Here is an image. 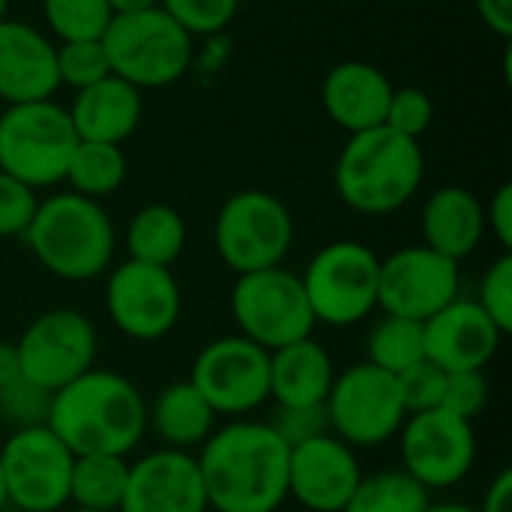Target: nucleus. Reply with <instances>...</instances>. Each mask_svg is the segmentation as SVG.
<instances>
[{
    "label": "nucleus",
    "instance_id": "9",
    "mask_svg": "<svg viewBox=\"0 0 512 512\" xmlns=\"http://www.w3.org/2000/svg\"><path fill=\"white\" fill-rule=\"evenodd\" d=\"M231 315L240 336L264 351L306 339L315 330V315L309 309L303 282L285 267L237 276L231 288Z\"/></svg>",
    "mask_w": 512,
    "mask_h": 512
},
{
    "label": "nucleus",
    "instance_id": "1",
    "mask_svg": "<svg viewBox=\"0 0 512 512\" xmlns=\"http://www.w3.org/2000/svg\"><path fill=\"white\" fill-rule=\"evenodd\" d=\"M291 450L267 423L231 420L216 429L198 459L207 507L216 512H276L288 501Z\"/></svg>",
    "mask_w": 512,
    "mask_h": 512
},
{
    "label": "nucleus",
    "instance_id": "23",
    "mask_svg": "<svg viewBox=\"0 0 512 512\" xmlns=\"http://www.w3.org/2000/svg\"><path fill=\"white\" fill-rule=\"evenodd\" d=\"M66 111L81 141L123 144L138 129L144 102H141L138 87H132L129 81L117 75H108L78 90Z\"/></svg>",
    "mask_w": 512,
    "mask_h": 512
},
{
    "label": "nucleus",
    "instance_id": "15",
    "mask_svg": "<svg viewBox=\"0 0 512 512\" xmlns=\"http://www.w3.org/2000/svg\"><path fill=\"white\" fill-rule=\"evenodd\" d=\"M399 435L402 471L429 492L462 483L477 462L474 426L444 408L411 414Z\"/></svg>",
    "mask_w": 512,
    "mask_h": 512
},
{
    "label": "nucleus",
    "instance_id": "25",
    "mask_svg": "<svg viewBox=\"0 0 512 512\" xmlns=\"http://www.w3.org/2000/svg\"><path fill=\"white\" fill-rule=\"evenodd\" d=\"M213 423H216L213 408L189 384V378L162 387L153 405H147V429H153L162 447L168 450L189 453L201 447L213 435Z\"/></svg>",
    "mask_w": 512,
    "mask_h": 512
},
{
    "label": "nucleus",
    "instance_id": "13",
    "mask_svg": "<svg viewBox=\"0 0 512 512\" xmlns=\"http://www.w3.org/2000/svg\"><path fill=\"white\" fill-rule=\"evenodd\" d=\"M96 327L78 309H48L36 315L18 336L21 378L57 393L96 363Z\"/></svg>",
    "mask_w": 512,
    "mask_h": 512
},
{
    "label": "nucleus",
    "instance_id": "10",
    "mask_svg": "<svg viewBox=\"0 0 512 512\" xmlns=\"http://www.w3.org/2000/svg\"><path fill=\"white\" fill-rule=\"evenodd\" d=\"M324 411L330 435L348 447H381L408 420L396 375L372 363H357L336 375Z\"/></svg>",
    "mask_w": 512,
    "mask_h": 512
},
{
    "label": "nucleus",
    "instance_id": "31",
    "mask_svg": "<svg viewBox=\"0 0 512 512\" xmlns=\"http://www.w3.org/2000/svg\"><path fill=\"white\" fill-rule=\"evenodd\" d=\"M42 15L60 42L102 39L114 18L108 0H42Z\"/></svg>",
    "mask_w": 512,
    "mask_h": 512
},
{
    "label": "nucleus",
    "instance_id": "14",
    "mask_svg": "<svg viewBox=\"0 0 512 512\" xmlns=\"http://www.w3.org/2000/svg\"><path fill=\"white\" fill-rule=\"evenodd\" d=\"M105 309L123 336L135 342H156L177 327L183 297L171 267H153L129 258L108 276Z\"/></svg>",
    "mask_w": 512,
    "mask_h": 512
},
{
    "label": "nucleus",
    "instance_id": "36",
    "mask_svg": "<svg viewBox=\"0 0 512 512\" xmlns=\"http://www.w3.org/2000/svg\"><path fill=\"white\" fill-rule=\"evenodd\" d=\"M396 384H399V396H402L405 414L411 417V414H423V411L441 408L447 372L438 369L429 360H420L417 366H411L402 375H396Z\"/></svg>",
    "mask_w": 512,
    "mask_h": 512
},
{
    "label": "nucleus",
    "instance_id": "11",
    "mask_svg": "<svg viewBox=\"0 0 512 512\" xmlns=\"http://www.w3.org/2000/svg\"><path fill=\"white\" fill-rule=\"evenodd\" d=\"M75 453L48 429H15L0 447L6 507L21 512H57L69 504Z\"/></svg>",
    "mask_w": 512,
    "mask_h": 512
},
{
    "label": "nucleus",
    "instance_id": "18",
    "mask_svg": "<svg viewBox=\"0 0 512 512\" xmlns=\"http://www.w3.org/2000/svg\"><path fill=\"white\" fill-rule=\"evenodd\" d=\"M198 459L183 450H153L129 465L117 512H207Z\"/></svg>",
    "mask_w": 512,
    "mask_h": 512
},
{
    "label": "nucleus",
    "instance_id": "6",
    "mask_svg": "<svg viewBox=\"0 0 512 512\" xmlns=\"http://www.w3.org/2000/svg\"><path fill=\"white\" fill-rule=\"evenodd\" d=\"M75 144L69 111L54 99L6 105L0 114V171L30 189L63 183Z\"/></svg>",
    "mask_w": 512,
    "mask_h": 512
},
{
    "label": "nucleus",
    "instance_id": "49",
    "mask_svg": "<svg viewBox=\"0 0 512 512\" xmlns=\"http://www.w3.org/2000/svg\"><path fill=\"white\" fill-rule=\"evenodd\" d=\"M69 512H105V510H81V507H72Z\"/></svg>",
    "mask_w": 512,
    "mask_h": 512
},
{
    "label": "nucleus",
    "instance_id": "29",
    "mask_svg": "<svg viewBox=\"0 0 512 512\" xmlns=\"http://www.w3.org/2000/svg\"><path fill=\"white\" fill-rule=\"evenodd\" d=\"M426 360V345H423V321L399 318V315H384L381 321L372 324L366 336V363L402 375L405 369L417 366Z\"/></svg>",
    "mask_w": 512,
    "mask_h": 512
},
{
    "label": "nucleus",
    "instance_id": "47",
    "mask_svg": "<svg viewBox=\"0 0 512 512\" xmlns=\"http://www.w3.org/2000/svg\"><path fill=\"white\" fill-rule=\"evenodd\" d=\"M6 510V492H3V474H0V512Z\"/></svg>",
    "mask_w": 512,
    "mask_h": 512
},
{
    "label": "nucleus",
    "instance_id": "4",
    "mask_svg": "<svg viewBox=\"0 0 512 512\" xmlns=\"http://www.w3.org/2000/svg\"><path fill=\"white\" fill-rule=\"evenodd\" d=\"M24 243L51 276L90 282L108 270L117 234L99 201L75 192H57L39 201L24 231Z\"/></svg>",
    "mask_w": 512,
    "mask_h": 512
},
{
    "label": "nucleus",
    "instance_id": "45",
    "mask_svg": "<svg viewBox=\"0 0 512 512\" xmlns=\"http://www.w3.org/2000/svg\"><path fill=\"white\" fill-rule=\"evenodd\" d=\"M114 15H129V12H141V9H153L159 6V0H108Z\"/></svg>",
    "mask_w": 512,
    "mask_h": 512
},
{
    "label": "nucleus",
    "instance_id": "42",
    "mask_svg": "<svg viewBox=\"0 0 512 512\" xmlns=\"http://www.w3.org/2000/svg\"><path fill=\"white\" fill-rule=\"evenodd\" d=\"M480 21L501 39L512 36V0H474Z\"/></svg>",
    "mask_w": 512,
    "mask_h": 512
},
{
    "label": "nucleus",
    "instance_id": "2",
    "mask_svg": "<svg viewBox=\"0 0 512 512\" xmlns=\"http://www.w3.org/2000/svg\"><path fill=\"white\" fill-rule=\"evenodd\" d=\"M48 429L75 456H129L147 432V402L129 378L93 366L54 393Z\"/></svg>",
    "mask_w": 512,
    "mask_h": 512
},
{
    "label": "nucleus",
    "instance_id": "43",
    "mask_svg": "<svg viewBox=\"0 0 512 512\" xmlns=\"http://www.w3.org/2000/svg\"><path fill=\"white\" fill-rule=\"evenodd\" d=\"M477 512H512V471H501L489 483V492L483 495Z\"/></svg>",
    "mask_w": 512,
    "mask_h": 512
},
{
    "label": "nucleus",
    "instance_id": "37",
    "mask_svg": "<svg viewBox=\"0 0 512 512\" xmlns=\"http://www.w3.org/2000/svg\"><path fill=\"white\" fill-rule=\"evenodd\" d=\"M276 438L294 450L312 438H321V435H330V423H327V411L324 405H309V408H297V405H276L270 423H267Z\"/></svg>",
    "mask_w": 512,
    "mask_h": 512
},
{
    "label": "nucleus",
    "instance_id": "41",
    "mask_svg": "<svg viewBox=\"0 0 512 512\" xmlns=\"http://www.w3.org/2000/svg\"><path fill=\"white\" fill-rule=\"evenodd\" d=\"M486 231L495 234V240L501 243L504 252L512 249V186L504 183L498 186V192L492 195L489 207H486Z\"/></svg>",
    "mask_w": 512,
    "mask_h": 512
},
{
    "label": "nucleus",
    "instance_id": "39",
    "mask_svg": "<svg viewBox=\"0 0 512 512\" xmlns=\"http://www.w3.org/2000/svg\"><path fill=\"white\" fill-rule=\"evenodd\" d=\"M489 405V381L486 372H447V384H444V399L441 408L462 417V420H474L486 411Z\"/></svg>",
    "mask_w": 512,
    "mask_h": 512
},
{
    "label": "nucleus",
    "instance_id": "3",
    "mask_svg": "<svg viewBox=\"0 0 512 512\" xmlns=\"http://www.w3.org/2000/svg\"><path fill=\"white\" fill-rule=\"evenodd\" d=\"M426 174L420 141L387 126L354 132L333 171L336 195L345 207L366 216H387L405 207Z\"/></svg>",
    "mask_w": 512,
    "mask_h": 512
},
{
    "label": "nucleus",
    "instance_id": "24",
    "mask_svg": "<svg viewBox=\"0 0 512 512\" xmlns=\"http://www.w3.org/2000/svg\"><path fill=\"white\" fill-rule=\"evenodd\" d=\"M333 378V360L312 336L270 351V399L276 405H324Z\"/></svg>",
    "mask_w": 512,
    "mask_h": 512
},
{
    "label": "nucleus",
    "instance_id": "8",
    "mask_svg": "<svg viewBox=\"0 0 512 512\" xmlns=\"http://www.w3.org/2000/svg\"><path fill=\"white\" fill-rule=\"evenodd\" d=\"M294 243V219L282 198L264 189L234 192L216 213L213 246L237 276L282 267Z\"/></svg>",
    "mask_w": 512,
    "mask_h": 512
},
{
    "label": "nucleus",
    "instance_id": "34",
    "mask_svg": "<svg viewBox=\"0 0 512 512\" xmlns=\"http://www.w3.org/2000/svg\"><path fill=\"white\" fill-rule=\"evenodd\" d=\"M159 6L189 36H213L234 21L240 0H159Z\"/></svg>",
    "mask_w": 512,
    "mask_h": 512
},
{
    "label": "nucleus",
    "instance_id": "32",
    "mask_svg": "<svg viewBox=\"0 0 512 512\" xmlns=\"http://www.w3.org/2000/svg\"><path fill=\"white\" fill-rule=\"evenodd\" d=\"M54 63H57V81L72 87L75 93L111 75V63L102 39L60 42L54 45Z\"/></svg>",
    "mask_w": 512,
    "mask_h": 512
},
{
    "label": "nucleus",
    "instance_id": "26",
    "mask_svg": "<svg viewBox=\"0 0 512 512\" xmlns=\"http://www.w3.org/2000/svg\"><path fill=\"white\" fill-rule=\"evenodd\" d=\"M126 249L132 261L171 267L186 249V222L171 204H144L129 228H126Z\"/></svg>",
    "mask_w": 512,
    "mask_h": 512
},
{
    "label": "nucleus",
    "instance_id": "21",
    "mask_svg": "<svg viewBox=\"0 0 512 512\" xmlns=\"http://www.w3.org/2000/svg\"><path fill=\"white\" fill-rule=\"evenodd\" d=\"M393 81L366 60L336 63L321 84V105L327 117L348 135L384 126Z\"/></svg>",
    "mask_w": 512,
    "mask_h": 512
},
{
    "label": "nucleus",
    "instance_id": "28",
    "mask_svg": "<svg viewBox=\"0 0 512 512\" xmlns=\"http://www.w3.org/2000/svg\"><path fill=\"white\" fill-rule=\"evenodd\" d=\"M129 480L126 456H75L69 480V504L81 510L117 512Z\"/></svg>",
    "mask_w": 512,
    "mask_h": 512
},
{
    "label": "nucleus",
    "instance_id": "16",
    "mask_svg": "<svg viewBox=\"0 0 512 512\" xmlns=\"http://www.w3.org/2000/svg\"><path fill=\"white\" fill-rule=\"evenodd\" d=\"M459 264L429 246H402L381 258L378 309L411 321H429L459 297Z\"/></svg>",
    "mask_w": 512,
    "mask_h": 512
},
{
    "label": "nucleus",
    "instance_id": "40",
    "mask_svg": "<svg viewBox=\"0 0 512 512\" xmlns=\"http://www.w3.org/2000/svg\"><path fill=\"white\" fill-rule=\"evenodd\" d=\"M36 207H39L36 189L0 171V240L24 237Z\"/></svg>",
    "mask_w": 512,
    "mask_h": 512
},
{
    "label": "nucleus",
    "instance_id": "38",
    "mask_svg": "<svg viewBox=\"0 0 512 512\" xmlns=\"http://www.w3.org/2000/svg\"><path fill=\"white\" fill-rule=\"evenodd\" d=\"M480 309L498 324V330L507 336L512 333V252H504L483 276L480 294H477Z\"/></svg>",
    "mask_w": 512,
    "mask_h": 512
},
{
    "label": "nucleus",
    "instance_id": "5",
    "mask_svg": "<svg viewBox=\"0 0 512 512\" xmlns=\"http://www.w3.org/2000/svg\"><path fill=\"white\" fill-rule=\"evenodd\" d=\"M111 75L138 90H156L180 81L192 63V36L162 9L114 15L102 33Z\"/></svg>",
    "mask_w": 512,
    "mask_h": 512
},
{
    "label": "nucleus",
    "instance_id": "35",
    "mask_svg": "<svg viewBox=\"0 0 512 512\" xmlns=\"http://www.w3.org/2000/svg\"><path fill=\"white\" fill-rule=\"evenodd\" d=\"M432 117H435V102L423 87H393L384 117L387 129L420 141V135L432 126Z\"/></svg>",
    "mask_w": 512,
    "mask_h": 512
},
{
    "label": "nucleus",
    "instance_id": "19",
    "mask_svg": "<svg viewBox=\"0 0 512 512\" xmlns=\"http://www.w3.org/2000/svg\"><path fill=\"white\" fill-rule=\"evenodd\" d=\"M501 342L504 333L477 300L456 297L450 306L423 321L426 360L444 372H483L495 360Z\"/></svg>",
    "mask_w": 512,
    "mask_h": 512
},
{
    "label": "nucleus",
    "instance_id": "12",
    "mask_svg": "<svg viewBox=\"0 0 512 512\" xmlns=\"http://www.w3.org/2000/svg\"><path fill=\"white\" fill-rule=\"evenodd\" d=\"M189 384L216 417L240 420L270 402V351L240 333L213 339L195 354Z\"/></svg>",
    "mask_w": 512,
    "mask_h": 512
},
{
    "label": "nucleus",
    "instance_id": "30",
    "mask_svg": "<svg viewBox=\"0 0 512 512\" xmlns=\"http://www.w3.org/2000/svg\"><path fill=\"white\" fill-rule=\"evenodd\" d=\"M429 504V489L399 468L363 477L342 512H426Z\"/></svg>",
    "mask_w": 512,
    "mask_h": 512
},
{
    "label": "nucleus",
    "instance_id": "46",
    "mask_svg": "<svg viewBox=\"0 0 512 512\" xmlns=\"http://www.w3.org/2000/svg\"><path fill=\"white\" fill-rule=\"evenodd\" d=\"M426 512H477V507H468V504L447 501V504H429V510Z\"/></svg>",
    "mask_w": 512,
    "mask_h": 512
},
{
    "label": "nucleus",
    "instance_id": "33",
    "mask_svg": "<svg viewBox=\"0 0 512 512\" xmlns=\"http://www.w3.org/2000/svg\"><path fill=\"white\" fill-rule=\"evenodd\" d=\"M51 399L54 393L30 384L27 378L12 381L9 387L0 390V420L15 429H33V426H48L51 414Z\"/></svg>",
    "mask_w": 512,
    "mask_h": 512
},
{
    "label": "nucleus",
    "instance_id": "22",
    "mask_svg": "<svg viewBox=\"0 0 512 512\" xmlns=\"http://www.w3.org/2000/svg\"><path fill=\"white\" fill-rule=\"evenodd\" d=\"M423 246L462 264L471 258L486 237V207L462 186H444L429 195L420 213Z\"/></svg>",
    "mask_w": 512,
    "mask_h": 512
},
{
    "label": "nucleus",
    "instance_id": "48",
    "mask_svg": "<svg viewBox=\"0 0 512 512\" xmlns=\"http://www.w3.org/2000/svg\"><path fill=\"white\" fill-rule=\"evenodd\" d=\"M6 9H9V0H0V21H6Z\"/></svg>",
    "mask_w": 512,
    "mask_h": 512
},
{
    "label": "nucleus",
    "instance_id": "44",
    "mask_svg": "<svg viewBox=\"0 0 512 512\" xmlns=\"http://www.w3.org/2000/svg\"><path fill=\"white\" fill-rule=\"evenodd\" d=\"M21 378V363H18V348L15 342L0 339V390L9 387L12 381Z\"/></svg>",
    "mask_w": 512,
    "mask_h": 512
},
{
    "label": "nucleus",
    "instance_id": "20",
    "mask_svg": "<svg viewBox=\"0 0 512 512\" xmlns=\"http://www.w3.org/2000/svg\"><path fill=\"white\" fill-rule=\"evenodd\" d=\"M57 87L54 42L27 21H0V99L6 105L39 102Z\"/></svg>",
    "mask_w": 512,
    "mask_h": 512
},
{
    "label": "nucleus",
    "instance_id": "17",
    "mask_svg": "<svg viewBox=\"0 0 512 512\" xmlns=\"http://www.w3.org/2000/svg\"><path fill=\"white\" fill-rule=\"evenodd\" d=\"M360 480L354 447L336 435L312 438L288 456V498L309 512H342Z\"/></svg>",
    "mask_w": 512,
    "mask_h": 512
},
{
    "label": "nucleus",
    "instance_id": "7",
    "mask_svg": "<svg viewBox=\"0 0 512 512\" xmlns=\"http://www.w3.org/2000/svg\"><path fill=\"white\" fill-rule=\"evenodd\" d=\"M381 258L357 240L327 243L300 273L315 324L354 327L378 309Z\"/></svg>",
    "mask_w": 512,
    "mask_h": 512
},
{
    "label": "nucleus",
    "instance_id": "27",
    "mask_svg": "<svg viewBox=\"0 0 512 512\" xmlns=\"http://www.w3.org/2000/svg\"><path fill=\"white\" fill-rule=\"evenodd\" d=\"M126 153L123 144H105V141H81L75 144L63 183H69V192L84 198H108L114 195L126 180Z\"/></svg>",
    "mask_w": 512,
    "mask_h": 512
}]
</instances>
